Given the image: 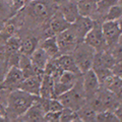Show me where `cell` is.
<instances>
[{"label": "cell", "instance_id": "6da1fadb", "mask_svg": "<svg viewBox=\"0 0 122 122\" xmlns=\"http://www.w3.org/2000/svg\"><path fill=\"white\" fill-rule=\"evenodd\" d=\"M58 9L57 0H33L24 7L25 25L29 28H42L43 25Z\"/></svg>", "mask_w": 122, "mask_h": 122}, {"label": "cell", "instance_id": "7a4b0ae2", "mask_svg": "<svg viewBox=\"0 0 122 122\" xmlns=\"http://www.w3.org/2000/svg\"><path fill=\"white\" fill-rule=\"evenodd\" d=\"M36 98L37 96H34L20 89L8 92L5 100L6 120L16 121L17 118L21 116L34 104Z\"/></svg>", "mask_w": 122, "mask_h": 122}, {"label": "cell", "instance_id": "3957f363", "mask_svg": "<svg viewBox=\"0 0 122 122\" xmlns=\"http://www.w3.org/2000/svg\"><path fill=\"white\" fill-rule=\"evenodd\" d=\"M56 99H58L61 102L63 107L74 110V111H77L81 107L85 105L86 103V96L82 86V74L78 77L77 81L70 90L58 96Z\"/></svg>", "mask_w": 122, "mask_h": 122}, {"label": "cell", "instance_id": "277c9868", "mask_svg": "<svg viewBox=\"0 0 122 122\" xmlns=\"http://www.w3.org/2000/svg\"><path fill=\"white\" fill-rule=\"evenodd\" d=\"M95 53H96V50L85 42L78 43L74 48V50L72 51L71 55L73 57L79 71L81 72V74L92 69Z\"/></svg>", "mask_w": 122, "mask_h": 122}, {"label": "cell", "instance_id": "5b68a950", "mask_svg": "<svg viewBox=\"0 0 122 122\" xmlns=\"http://www.w3.org/2000/svg\"><path fill=\"white\" fill-rule=\"evenodd\" d=\"M56 41L59 47L60 54H71L76 45L82 42L71 25L69 28L56 35Z\"/></svg>", "mask_w": 122, "mask_h": 122}, {"label": "cell", "instance_id": "8992f818", "mask_svg": "<svg viewBox=\"0 0 122 122\" xmlns=\"http://www.w3.org/2000/svg\"><path fill=\"white\" fill-rule=\"evenodd\" d=\"M101 25H102L101 21L98 20L95 21L94 26L87 32L85 39H83V42L86 43L87 45H90L91 47H93L96 50V52L108 50L109 48L106 43L104 35H103Z\"/></svg>", "mask_w": 122, "mask_h": 122}, {"label": "cell", "instance_id": "52a82bcc", "mask_svg": "<svg viewBox=\"0 0 122 122\" xmlns=\"http://www.w3.org/2000/svg\"><path fill=\"white\" fill-rule=\"evenodd\" d=\"M24 78H25L24 74H22L21 70L20 69V67L11 66L7 69L2 81L0 82V87L9 92L16 90L20 87Z\"/></svg>", "mask_w": 122, "mask_h": 122}, {"label": "cell", "instance_id": "ba28073f", "mask_svg": "<svg viewBox=\"0 0 122 122\" xmlns=\"http://www.w3.org/2000/svg\"><path fill=\"white\" fill-rule=\"evenodd\" d=\"M81 75V74H76L74 72L64 70L61 73L58 81L54 82V98H57L68 90H70L75 85Z\"/></svg>", "mask_w": 122, "mask_h": 122}, {"label": "cell", "instance_id": "9c48e42d", "mask_svg": "<svg viewBox=\"0 0 122 122\" xmlns=\"http://www.w3.org/2000/svg\"><path fill=\"white\" fill-rule=\"evenodd\" d=\"M101 26L108 47H111L114 44H116L120 34L122 33L117 20H104Z\"/></svg>", "mask_w": 122, "mask_h": 122}, {"label": "cell", "instance_id": "30bf717a", "mask_svg": "<svg viewBox=\"0 0 122 122\" xmlns=\"http://www.w3.org/2000/svg\"><path fill=\"white\" fill-rule=\"evenodd\" d=\"M57 2H58V9L61 11L63 16L66 18L68 22L72 24L79 15L77 1H74V0H57Z\"/></svg>", "mask_w": 122, "mask_h": 122}, {"label": "cell", "instance_id": "8fae6325", "mask_svg": "<svg viewBox=\"0 0 122 122\" xmlns=\"http://www.w3.org/2000/svg\"><path fill=\"white\" fill-rule=\"evenodd\" d=\"M82 86L85 90L86 99L96 94L100 89V82L97 77L96 73L93 69L87 70L82 74Z\"/></svg>", "mask_w": 122, "mask_h": 122}, {"label": "cell", "instance_id": "7c38bea8", "mask_svg": "<svg viewBox=\"0 0 122 122\" xmlns=\"http://www.w3.org/2000/svg\"><path fill=\"white\" fill-rule=\"evenodd\" d=\"M116 61L117 60L114 58V56L111 54V52L109 50L96 52L92 69H100V68H109V69H111V67L116 63Z\"/></svg>", "mask_w": 122, "mask_h": 122}, {"label": "cell", "instance_id": "4fadbf2b", "mask_svg": "<svg viewBox=\"0 0 122 122\" xmlns=\"http://www.w3.org/2000/svg\"><path fill=\"white\" fill-rule=\"evenodd\" d=\"M36 101V100H35ZM45 110L38 104L34 102V104L22 114L21 116L17 118L16 121H22V122H41L44 121L45 116Z\"/></svg>", "mask_w": 122, "mask_h": 122}, {"label": "cell", "instance_id": "5bb4252c", "mask_svg": "<svg viewBox=\"0 0 122 122\" xmlns=\"http://www.w3.org/2000/svg\"><path fill=\"white\" fill-rule=\"evenodd\" d=\"M95 21L96 20H93V18L90 16H83V15L79 14L78 16L76 17V20L71 24V25L73 26L75 32L77 33L79 39L83 42V39H85L87 32L94 26Z\"/></svg>", "mask_w": 122, "mask_h": 122}, {"label": "cell", "instance_id": "9a60e30c", "mask_svg": "<svg viewBox=\"0 0 122 122\" xmlns=\"http://www.w3.org/2000/svg\"><path fill=\"white\" fill-rule=\"evenodd\" d=\"M44 74H36L29 77L24 78L18 89L21 91H25L29 94H32L34 96H39L40 95V87L42 82V77Z\"/></svg>", "mask_w": 122, "mask_h": 122}, {"label": "cell", "instance_id": "2e32d148", "mask_svg": "<svg viewBox=\"0 0 122 122\" xmlns=\"http://www.w3.org/2000/svg\"><path fill=\"white\" fill-rule=\"evenodd\" d=\"M39 47H41L46 52V54L49 56L50 59L56 58V57H58L60 55L59 47L56 41V36L44 38L39 43Z\"/></svg>", "mask_w": 122, "mask_h": 122}, {"label": "cell", "instance_id": "e0dca14e", "mask_svg": "<svg viewBox=\"0 0 122 122\" xmlns=\"http://www.w3.org/2000/svg\"><path fill=\"white\" fill-rule=\"evenodd\" d=\"M30 61L33 63V66L39 71L44 72V68L46 64L49 61V56L46 54V52L42 49L41 47H38L35 51L32 53V55L30 56Z\"/></svg>", "mask_w": 122, "mask_h": 122}, {"label": "cell", "instance_id": "ac0fdd59", "mask_svg": "<svg viewBox=\"0 0 122 122\" xmlns=\"http://www.w3.org/2000/svg\"><path fill=\"white\" fill-rule=\"evenodd\" d=\"M21 39H22V42H21L20 52L21 54L30 56L32 53L39 47V43H40L39 38H37V36H34V35H30V36L26 35L25 38L21 37Z\"/></svg>", "mask_w": 122, "mask_h": 122}, {"label": "cell", "instance_id": "d6986e66", "mask_svg": "<svg viewBox=\"0 0 122 122\" xmlns=\"http://www.w3.org/2000/svg\"><path fill=\"white\" fill-rule=\"evenodd\" d=\"M78 13L83 16H90L93 20L97 14V2L92 0H78L77 1Z\"/></svg>", "mask_w": 122, "mask_h": 122}, {"label": "cell", "instance_id": "ffe728a7", "mask_svg": "<svg viewBox=\"0 0 122 122\" xmlns=\"http://www.w3.org/2000/svg\"><path fill=\"white\" fill-rule=\"evenodd\" d=\"M56 59L63 70L74 72L76 74H81L71 54H60L58 57H56Z\"/></svg>", "mask_w": 122, "mask_h": 122}, {"label": "cell", "instance_id": "44dd1931", "mask_svg": "<svg viewBox=\"0 0 122 122\" xmlns=\"http://www.w3.org/2000/svg\"><path fill=\"white\" fill-rule=\"evenodd\" d=\"M39 96L45 99L54 98V81H53V78L50 75L44 73L43 77H42Z\"/></svg>", "mask_w": 122, "mask_h": 122}, {"label": "cell", "instance_id": "7402d4cb", "mask_svg": "<svg viewBox=\"0 0 122 122\" xmlns=\"http://www.w3.org/2000/svg\"><path fill=\"white\" fill-rule=\"evenodd\" d=\"M78 115V118L81 122H93L96 121V116H97V112L92 108L89 104L83 105L82 107H81L77 111H76Z\"/></svg>", "mask_w": 122, "mask_h": 122}, {"label": "cell", "instance_id": "603a6c76", "mask_svg": "<svg viewBox=\"0 0 122 122\" xmlns=\"http://www.w3.org/2000/svg\"><path fill=\"white\" fill-rule=\"evenodd\" d=\"M81 122L78 118V115L76 111L74 110H71L69 108H64L61 110V116H60V122Z\"/></svg>", "mask_w": 122, "mask_h": 122}, {"label": "cell", "instance_id": "cb8c5ba5", "mask_svg": "<svg viewBox=\"0 0 122 122\" xmlns=\"http://www.w3.org/2000/svg\"><path fill=\"white\" fill-rule=\"evenodd\" d=\"M96 121L98 122H119V119L114 114L113 111L104 110V111L98 112L96 116Z\"/></svg>", "mask_w": 122, "mask_h": 122}, {"label": "cell", "instance_id": "d4e9b609", "mask_svg": "<svg viewBox=\"0 0 122 122\" xmlns=\"http://www.w3.org/2000/svg\"><path fill=\"white\" fill-rule=\"evenodd\" d=\"M13 14L11 11L10 2H8L7 0H0V18L6 21Z\"/></svg>", "mask_w": 122, "mask_h": 122}, {"label": "cell", "instance_id": "484cf974", "mask_svg": "<svg viewBox=\"0 0 122 122\" xmlns=\"http://www.w3.org/2000/svg\"><path fill=\"white\" fill-rule=\"evenodd\" d=\"M121 15H122V5L117 3V4L113 5L109 9L108 13H107L105 17V20H117Z\"/></svg>", "mask_w": 122, "mask_h": 122}, {"label": "cell", "instance_id": "4316f807", "mask_svg": "<svg viewBox=\"0 0 122 122\" xmlns=\"http://www.w3.org/2000/svg\"><path fill=\"white\" fill-rule=\"evenodd\" d=\"M63 108V105L61 104V102L58 99L52 98L48 100V111H61Z\"/></svg>", "mask_w": 122, "mask_h": 122}, {"label": "cell", "instance_id": "83f0119b", "mask_svg": "<svg viewBox=\"0 0 122 122\" xmlns=\"http://www.w3.org/2000/svg\"><path fill=\"white\" fill-rule=\"evenodd\" d=\"M61 111H48L45 113L44 121L47 122H60Z\"/></svg>", "mask_w": 122, "mask_h": 122}, {"label": "cell", "instance_id": "f1b7e54d", "mask_svg": "<svg viewBox=\"0 0 122 122\" xmlns=\"http://www.w3.org/2000/svg\"><path fill=\"white\" fill-rule=\"evenodd\" d=\"M113 75L122 79V61H116V63L111 67Z\"/></svg>", "mask_w": 122, "mask_h": 122}, {"label": "cell", "instance_id": "f546056e", "mask_svg": "<svg viewBox=\"0 0 122 122\" xmlns=\"http://www.w3.org/2000/svg\"><path fill=\"white\" fill-rule=\"evenodd\" d=\"M113 112L117 116L118 119H119V121H122V101H119L117 107L115 108V110H114Z\"/></svg>", "mask_w": 122, "mask_h": 122}, {"label": "cell", "instance_id": "4dcf8cb0", "mask_svg": "<svg viewBox=\"0 0 122 122\" xmlns=\"http://www.w3.org/2000/svg\"><path fill=\"white\" fill-rule=\"evenodd\" d=\"M0 120H6V113H5V107L3 103L0 101Z\"/></svg>", "mask_w": 122, "mask_h": 122}, {"label": "cell", "instance_id": "1f68e13d", "mask_svg": "<svg viewBox=\"0 0 122 122\" xmlns=\"http://www.w3.org/2000/svg\"><path fill=\"white\" fill-rule=\"evenodd\" d=\"M4 25H5V20H3L0 18V32L2 30V29L4 28Z\"/></svg>", "mask_w": 122, "mask_h": 122}, {"label": "cell", "instance_id": "d6a6232c", "mask_svg": "<svg viewBox=\"0 0 122 122\" xmlns=\"http://www.w3.org/2000/svg\"><path fill=\"white\" fill-rule=\"evenodd\" d=\"M117 22H118V25H119L120 26V29H121V32H122V15L117 20Z\"/></svg>", "mask_w": 122, "mask_h": 122}, {"label": "cell", "instance_id": "836d02e7", "mask_svg": "<svg viewBox=\"0 0 122 122\" xmlns=\"http://www.w3.org/2000/svg\"><path fill=\"white\" fill-rule=\"evenodd\" d=\"M117 43L119 44L120 46H122V33L120 34V36H119V38H118V41H117Z\"/></svg>", "mask_w": 122, "mask_h": 122}, {"label": "cell", "instance_id": "e575fe53", "mask_svg": "<svg viewBox=\"0 0 122 122\" xmlns=\"http://www.w3.org/2000/svg\"><path fill=\"white\" fill-rule=\"evenodd\" d=\"M117 2H118V4L122 5V0H117Z\"/></svg>", "mask_w": 122, "mask_h": 122}, {"label": "cell", "instance_id": "d590c367", "mask_svg": "<svg viewBox=\"0 0 122 122\" xmlns=\"http://www.w3.org/2000/svg\"><path fill=\"white\" fill-rule=\"evenodd\" d=\"M25 1H26V3H28V2H30V1H33V0H25Z\"/></svg>", "mask_w": 122, "mask_h": 122}]
</instances>
